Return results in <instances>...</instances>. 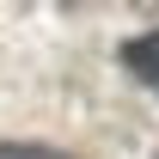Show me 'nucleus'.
Segmentation results:
<instances>
[{"label": "nucleus", "mask_w": 159, "mask_h": 159, "mask_svg": "<svg viewBox=\"0 0 159 159\" xmlns=\"http://www.w3.org/2000/svg\"><path fill=\"white\" fill-rule=\"evenodd\" d=\"M122 67H129L141 86H153V92H159V31H147V37H135V43H122Z\"/></svg>", "instance_id": "f257e3e1"}, {"label": "nucleus", "mask_w": 159, "mask_h": 159, "mask_svg": "<svg viewBox=\"0 0 159 159\" xmlns=\"http://www.w3.org/2000/svg\"><path fill=\"white\" fill-rule=\"evenodd\" d=\"M0 159H74V153L43 147V141H0Z\"/></svg>", "instance_id": "f03ea898"}]
</instances>
